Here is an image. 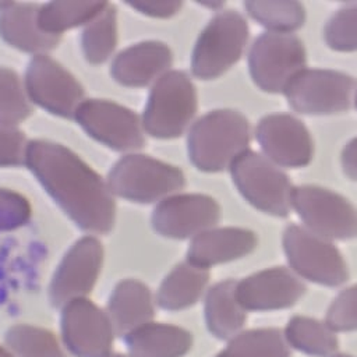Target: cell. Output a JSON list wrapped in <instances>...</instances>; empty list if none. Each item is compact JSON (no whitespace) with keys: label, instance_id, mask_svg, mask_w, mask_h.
Wrapping results in <instances>:
<instances>
[{"label":"cell","instance_id":"6da1fadb","mask_svg":"<svg viewBox=\"0 0 357 357\" xmlns=\"http://www.w3.org/2000/svg\"><path fill=\"white\" fill-rule=\"evenodd\" d=\"M25 165L84 231L105 234L113 229L116 204L107 183L73 151L35 139L28 142Z\"/></svg>","mask_w":357,"mask_h":357},{"label":"cell","instance_id":"7a4b0ae2","mask_svg":"<svg viewBox=\"0 0 357 357\" xmlns=\"http://www.w3.org/2000/svg\"><path fill=\"white\" fill-rule=\"evenodd\" d=\"M250 144L248 120L237 110L218 109L204 114L190 128L187 149L191 163L213 173L230 167Z\"/></svg>","mask_w":357,"mask_h":357},{"label":"cell","instance_id":"3957f363","mask_svg":"<svg viewBox=\"0 0 357 357\" xmlns=\"http://www.w3.org/2000/svg\"><path fill=\"white\" fill-rule=\"evenodd\" d=\"M197 107V89L190 77L178 70L167 71L151 89L142 128L155 138H177L190 126Z\"/></svg>","mask_w":357,"mask_h":357},{"label":"cell","instance_id":"277c9868","mask_svg":"<svg viewBox=\"0 0 357 357\" xmlns=\"http://www.w3.org/2000/svg\"><path fill=\"white\" fill-rule=\"evenodd\" d=\"M112 194L124 199L149 204L180 191L185 184L183 172L148 155L130 153L114 163L107 176Z\"/></svg>","mask_w":357,"mask_h":357},{"label":"cell","instance_id":"5b68a950","mask_svg":"<svg viewBox=\"0 0 357 357\" xmlns=\"http://www.w3.org/2000/svg\"><path fill=\"white\" fill-rule=\"evenodd\" d=\"M230 174L238 192L254 208L272 216L289 215L293 185L268 158L247 149L233 160Z\"/></svg>","mask_w":357,"mask_h":357},{"label":"cell","instance_id":"8992f818","mask_svg":"<svg viewBox=\"0 0 357 357\" xmlns=\"http://www.w3.org/2000/svg\"><path fill=\"white\" fill-rule=\"evenodd\" d=\"M248 39L244 17L233 10L219 11L202 29L191 56V71L201 79H215L236 64Z\"/></svg>","mask_w":357,"mask_h":357},{"label":"cell","instance_id":"52a82bcc","mask_svg":"<svg viewBox=\"0 0 357 357\" xmlns=\"http://www.w3.org/2000/svg\"><path fill=\"white\" fill-rule=\"evenodd\" d=\"M305 49L293 33L264 32L248 53V68L254 84L265 92H283L290 79L305 67Z\"/></svg>","mask_w":357,"mask_h":357},{"label":"cell","instance_id":"ba28073f","mask_svg":"<svg viewBox=\"0 0 357 357\" xmlns=\"http://www.w3.org/2000/svg\"><path fill=\"white\" fill-rule=\"evenodd\" d=\"M283 250L297 276L324 286H339L349 278L340 251L305 227L290 225L283 233Z\"/></svg>","mask_w":357,"mask_h":357},{"label":"cell","instance_id":"9c48e42d","mask_svg":"<svg viewBox=\"0 0 357 357\" xmlns=\"http://www.w3.org/2000/svg\"><path fill=\"white\" fill-rule=\"evenodd\" d=\"M356 86V79L344 73L304 68L290 79L283 93L293 110L324 116L347 110Z\"/></svg>","mask_w":357,"mask_h":357},{"label":"cell","instance_id":"30bf717a","mask_svg":"<svg viewBox=\"0 0 357 357\" xmlns=\"http://www.w3.org/2000/svg\"><path fill=\"white\" fill-rule=\"evenodd\" d=\"M291 208L296 209L305 229L324 238L357 237V209L337 192L318 185L296 187Z\"/></svg>","mask_w":357,"mask_h":357},{"label":"cell","instance_id":"8fae6325","mask_svg":"<svg viewBox=\"0 0 357 357\" xmlns=\"http://www.w3.org/2000/svg\"><path fill=\"white\" fill-rule=\"evenodd\" d=\"M114 335L107 312L88 297L74 298L61 307V339L73 356L107 357Z\"/></svg>","mask_w":357,"mask_h":357},{"label":"cell","instance_id":"7c38bea8","mask_svg":"<svg viewBox=\"0 0 357 357\" xmlns=\"http://www.w3.org/2000/svg\"><path fill=\"white\" fill-rule=\"evenodd\" d=\"M31 102L60 117H74L84 89L75 77L47 54L31 59L24 82Z\"/></svg>","mask_w":357,"mask_h":357},{"label":"cell","instance_id":"4fadbf2b","mask_svg":"<svg viewBox=\"0 0 357 357\" xmlns=\"http://www.w3.org/2000/svg\"><path fill=\"white\" fill-rule=\"evenodd\" d=\"M74 119L88 135L114 151H132L144 145V128L139 117L116 102L82 100Z\"/></svg>","mask_w":357,"mask_h":357},{"label":"cell","instance_id":"5bb4252c","mask_svg":"<svg viewBox=\"0 0 357 357\" xmlns=\"http://www.w3.org/2000/svg\"><path fill=\"white\" fill-rule=\"evenodd\" d=\"M103 262L102 243L93 236L77 240L60 261L49 289V296L56 307L86 297L100 273Z\"/></svg>","mask_w":357,"mask_h":357},{"label":"cell","instance_id":"9a60e30c","mask_svg":"<svg viewBox=\"0 0 357 357\" xmlns=\"http://www.w3.org/2000/svg\"><path fill=\"white\" fill-rule=\"evenodd\" d=\"M220 218L219 204L204 194H173L159 201L152 226L167 238H190L212 229Z\"/></svg>","mask_w":357,"mask_h":357},{"label":"cell","instance_id":"2e32d148","mask_svg":"<svg viewBox=\"0 0 357 357\" xmlns=\"http://www.w3.org/2000/svg\"><path fill=\"white\" fill-rule=\"evenodd\" d=\"M257 141L272 163L283 167H304L314 153L307 127L290 114H268L257 126Z\"/></svg>","mask_w":357,"mask_h":357},{"label":"cell","instance_id":"e0dca14e","mask_svg":"<svg viewBox=\"0 0 357 357\" xmlns=\"http://www.w3.org/2000/svg\"><path fill=\"white\" fill-rule=\"evenodd\" d=\"M305 293L298 276L283 266L252 273L237 282V300L245 311H273L294 305Z\"/></svg>","mask_w":357,"mask_h":357},{"label":"cell","instance_id":"ac0fdd59","mask_svg":"<svg viewBox=\"0 0 357 357\" xmlns=\"http://www.w3.org/2000/svg\"><path fill=\"white\" fill-rule=\"evenodd\" d=\"M172 61L173 54L167 45L145 40L121 50L112 63L110 74L124 86H146L166 74Z\"/></svg>","mask_w":357,"mask_h":357},{"label":"cell","instance_id":"d6986e66","mask_svg":"<svg viewBox=\"0 0 357 357\" xmlns=\"http://www.w3.org/2000/svg\"><path fill=\"white\" fill-rule=\"evenodd\" d=\"M257 247L255 233L243 227H212L195 237L187 250V261L211 268L248 255Z\"/></svg>","mask_w":357,"mask_h":357},{"label":"cell","instance_id":"ffe728a7","mask_svg":"<svg viewBox=\"0 0 357 357\" xmlns=\"http://www.w3.org/2000/svg\"><path fill=\"white\" fill-rule=\"evenodd\" d=\"M39 7L33 3L0 4V36L13 47L35 53V56L46 54L60 42V36L46 33L39 28Z\"/></svg>","mask_w":357,"mask_h":357},{"label":"cell","instance_id":"44dd1931","mask_svg":"<svg viewBox=\"0 0 357 357\" xmlns=\"http://www.w3.org/2000/svg\"><path fill=\"white\" fill-rule=\"evenodd\" d=\"M106 312L116 335L126 336L152 321L155 315L152 293L145 283L137 279L121 280L109 297Z\"/></svg>","mask_w":357,"mask_h":357},{"label":"cell","instance_id":"7402d4cb","mask_svg":"<svg viewBox=\"0 0 357 357\" xmlns=\"http://www.w3.org/2000/svg\"><path fill=\"white\" fill-rule=\"evenodd\" d=\"M132 357H183L192 346V336L184 328L146 322L124 336Z\"/></svg>","mask_w":357,"mask_h":357},{"label":"cell","instance_id":"603a6c76","mask_svg":"<svg viewBox=\"0 0 357 357\" xmlns=\"http://www.w3.org/2000/svg\"><path fill=\"white\" fill-rule=\"evenodd\" d=\"M237 282L227 279L212 286L205 296V322L209 332L220 339L230 340L245 324V310L237 300Z\"/></svg>","mask_w":357,"mask_h":357},{"label":"cell","instance_id":"cb8c5ba5","mask_svg":"<svg viewBox=\"0 0 357 357\" xmlns=\"http://www.w3.org/2000/svg\"><path fill=\"white\" fill-rule=\"evenodd\" d=\"M209 272L188 261L176 265L159 286L156 301L167 311H178L194 305L204 294Z\"/></svg>","mask_w":357,"mask_h":357},{"label":"cell","instance_id":"d4e9b609","mask_svg":"<svg viewBox=\"0 0 357 357\" xmlns=\"http://www.w3.org/2000/svg\"><path fill=\"white\" fill-rule=\"evenodd\" d=\"M289 346L312 357H333L337 351V337L326 322L310 317H293L284 329Z\"/></svg>","mask_w":357,"mask_h":357},{"label":"cell","instance_id":"484cf974","mask_svg":"<svg viewBox=\"0 0 357 357\" xmlns=\"http://www.w3.org/2000/svg\"><path fill=\"white\" fill-rule=\"evenodd\" d=\"M106 4L107 1H50L39 7L38 25L43 32L60 36L67 29L86 25Z\"/></svg>","mask_w":357,"mask_h":357},{"label":"cell","instance_id":"4316f807","mask_svg":"<svg viewBox=\"0 0 357 357\" xmlns=\"http://www.w3.org/2000/svg\"><path fill=\"white\" fill-rule=\"evenodd\" d=\"M216 357H290V346L276 328L250 329L231 337Z\"/></svg>","mask_w":357,"mask_h":357},{"label":"cell","instance_id":"83f0119b","mask_svg":"<svg viewBox=\"0 0 357 357\" xmlns=\"http://www.w3.org/2000/svg\"><path fill=\"white\" fill-rule=\"evenodd\" d=\"M248 15L272 32L291 33L304 25V6L294 0H251L244 1Z\"/></svg>","mask_w":357,"mask_h":357},{"label":"cell","instance_id":"f1b7e54d","mask_svg":"<svg viewBox=\"0 0 357 357\" xmlns=\"http://www.w3.org/2000/svg\"><path fill=\"white\" fill-rule=\"evenodd\" d=\"M82 52L92 64L107 60L117 45V18L116 8L107 3L106 7L91 20L82 31Z\"/></svg>","mask_w":357,"mask_h":357},{"label":"cell","instance_id":"f546056e","mask_svg":"<svg viewBox=\"0 0 357 357\" xmlns=\"http://www.w3.org/2000/svg\"><path fill=\"white\" fill-rule=\"evenodd\" d=\"M6 344L14 357H67L54 333L35 325L11 326L6 333Z\"/></svg>","mask_w":357,"mask_h":357},{"label":"cell","instance_id":"4dcf8cb0","mask_svg":"<svg viewBox=\"0 0 357 357\" xmlns=\"http://www.w3.org/2000/svg\"><path fill=\"white\" fill-rule=\"evenodd\" d=\"M32 112L25 86L15 71L0 67V124L14 127Z\"/></svg>","mask_w":357,"mask_h":357},{"label":"cell","instance_id":"1f68e13d","mask_svg":"<svg viewBox=\"0 0 357 357\" xmlns=\"http://www.w3.org/2000/svg\"><path fill=\"white\" fill-rule=\"evenodd\" d=\"M326 45L336 52L357 50V3L339 8L324 28Z\"/></svg>","mask_w":357,"mask_h":357},{"label":"cell","instance_id":"d6a6232c","mask_svg":"<svg viewBox=\"0 0 357 357\" xmlns=\"http://www.w3.org/2000/svg\"><path fill=\"white\" fill-rule=\"evenodd\" d=\"M328 326L335 332L357 329V284L340 291L326 312Z\"/></svg>","mask_w":357,"mask_h":357},{"label":"cell","instance_id":"836d02e7","mask_svg":"<svg viewBox=\"0 0 357 357\" xmlns=\"http://www.w3.org/2000/svg\"><path fill=\"white\" fill-rule=\"evenodd\" d=\"M32 213L29 201L8 188H0V231L24 226Z\"/></svg>","mask_w":357,"mask_h":357},{"label":"cell","instance_id":"e575fe53","mask_svg":"<svg viewBox=\"0 0 357 357\" xmlns=\"http://www.w3.org/2000/svg\"><path fill=\"white\" fill-rule=\"evenodd\" d=\"M28 142L15 127L0 124V166H20L25 163Z\"/></svg>","mask_w":357,"mask_h":357},{"label":"cell","instance_id":"d590c367","mask_svg":"<svg viewBox=\"0 0 357 357\" xmlns=\"http://www.w3.org/2000/svg\"><path fill=\"white\" fill-rule=\"evenodd\" d=\"M128 4L142 14L159 18L172 17L181 8V1H135Z\"/></svg>","mask_w":357,"mask_h":357},{"label":"cell","instance_id":"8d00e7d4","mask_svg":"<svg viewBox=\"0 0 357 357\" xmlns=\"http://www.w3.org/2000/svg\"><path fill=\"white\" fill-rule=\"evenodd\" d=\"M342 167L344 174L357 181V137L353 138L342 151Z\"/></svg>","mask_w":357,"mask_h":357},{"label":"cell","instance_id":"74e56055","mask_svg":"<svg viewBox=\"0 0 357 357\" xmlns=\"http://www.w3.org/2000/svg\"><path fill=\"white\" fill-rule=\"evenodd\" d=\"M0 357H14V356H13V353L7 347L0 346Z\"/></svg>","mask_w":357,"mask_h":357},{"label":"cell","instance_id":"f35d334b","mask_svg":"<svg viewBox=\"0 0 357 357\" xmlns=\"http://www.w3.org/2000/svg\"><path fill=\"white\" fill-rule=\"evenodd\" d=\"M107 357H132V356L131 354H121V353H112Z\"/></svg>","mask_w":357,"mask_h":357},{"label":"cell","instance_id":"ab89813d","mask_svg":"<svg viewBox=\"0 0 357 357\" xmlns=\"http://www.w3.org/2000/svg\"><path fill=\"white\" fill-rule=\"evenodd\" d=\"M333 357H351V356H349V354H335Z\"/></svg>","mask_w":357,"mask_h":357},{"label":"cell","instance_id":"60d3db41","mask_svg":"<svg viewBox=\"0 0 357 357\" xmlns=\"http://www.w3.org/2000/svg\"><path fill=\"white\" fill-rule=\"evenodd\" d=\"M354 103H356V107H357V93H356V98H354Z\"/></svg>","mask_w":357,"mask_h":357}]
</instances>
